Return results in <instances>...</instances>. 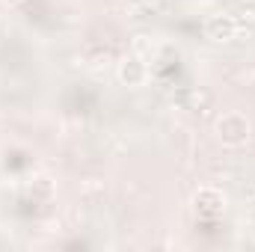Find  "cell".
<instances>
[{
    "instance_id": "obj_3",
    "label": "cell",
    "mask_w": 255,
    "mask_h": 252,
    "mask_svg": "<svg viewBox=\"0 0 255 252\" xmlns=\"http://www.w3.org/2000/svg\"><path fill=\"white\" fill-rule=\"evenodd\" d=\"M205 33L214 42H232L235 33H238V21L232 15H211L208 24H205Z\"/></svg>"
},
{
    "instance_id": "obj_1",
    "label": "cell",
    "mask_w": 255,
    "mask_h": 252,
    "mask_svg": "<svg viewBox=\"0 0 255 252\" xmlns=\"http://www.w3.org/2000/svg\"><path fill=\"white\" fill-rule=\"evenodd\" d=\"M217 136H220V142L223 145H244L247 139H250V119L244 116V113H223L220 119H217Z\"/></svg>"
},
{
    "instance_id": "obj_2",
    "label": "cell",
    "mask_w": 255,
    "mask_h": 252,
    "mask_svg": "<svg viewBox=\"0 0 255 252\" xmlns=\"http://www.w3.org/2000/svg\"><path fill=\"white\" fill-rule=\"evenodd\" d=\"M116 74H119V80H122L125 86H133V89H136V86H145V83H148V74H151V71H148V65L142 63L139 57H125V60L119 63V71H116Z\"/></svg>"
}]
</instances>
